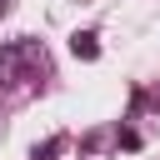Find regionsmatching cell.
Instances as JSON below:
<instances>
[{
  "label": "cell",
  "instance_id": "cell-1",
  "mask_svg": "<svg viewBox=\"0 0 160 160\" xmlns=\"http://www.w3.org/2000/svg\"><path fill=\"white\" fill-rule=\"evenodd\" d=\"M70 50H75V60H100V40L90 30H75L70 35Z\"/></svg>",
  "mask_w": 160,
  "mask_h": 160
},
{
  "label": "cell",
  "instance_id": "cell-2",
  "mask_svg": "<svg viewBox=\"0 0 160 160\" xmlns=\"http://www.w3.org/2000/svg\"><path fill=\"white\" fill-rule=\"evenodd\" d=\"M60 145H65V140H60V135H55V140H45V145H40V150H35V160H55V155H60Z\"/></svg>",
  "mask_w": 160,
  "mask_h": 160
},
{
  "label": "cell",
  "instance_id": "cell-3",
  "mask_svg": "<svg viewBox=\"0 0 160 160\" xmlns=\"http://www.w3.org/2000/svg\"><path fill=\"white\" fill-rule=\"evenodd\" d=\"M150 105H160V90H155V95H150Z\"/></svg>",
  "mask_w": 160,
  "mask_h": 160
}]
</instances>
